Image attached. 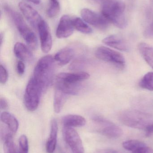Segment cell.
Wrapping results in <instances>:
<instances>
[{
	"label": "cell",
	"mask_w": 153,
	"mask_h": 153,
	"mask_svg": "<svg viewBox=\"0 0 153 153\" xmlns=\"http://www.w3.org/2000/svg\"><path fill=\"white\" fill-rule=\"evenodd\" d=\"M4 9L12 19L18 31L28 45L31 49H36L38 45L37 36L31 29L26 24L20 14L10 8L8 5L4 6Z\"/></svg>",
	"instance_id": "4"
},
{
	"label": "cell",
	"mask_w": 153,
	"mask_h": 153,
	"mask_svg": "<svg viewBox=\"0 0 153 153\" xmlns=\"http://www.w3.org/2000/svg\"><path fill=\"white\" fill-rule=\"evenodd\" d=\"M139 85L143 89L153 91V72H149L145 74L139 82Z\"/></svg>",
	"instance_id": "23"
},
{
	"label": "cell",
	"mask_w": 153,
	"mask_h": 153,
	"mask_svg": "<svg viewBox=\"0 0 153 153\" xmlns=\"http://www.w3.org/2000/svg\"><path fill=\"white\" fill-rule=\"evenodd\" d=\"M74 29L72 22V18L68 15H63L59 21L56 36L57 38H66L72 35Z\"/></svg>",
	"instance_id": "13"
},
{
	"label": "cell",
	"mask_w": 153,
	"mask_h": 153,
	"mask_svg": "<svg viewBox=\"0 0 153 153\" xmlns=\"http://www.w3.org/2000/svg\"><path fill=\"white\" fill-rule=\"evenodd\" d=\"M63 134L73 153H84L82 141L77 131L72 127L64 126Z\"/></svg>",
	"instance_id": "8"
},
{
	"label": "cell",
	"mask_w": 153,
	"mask_h": 153,
	"mask_svg": "<svg viewBox=\"0 0 153 153\" xmlns=\"http://www.w3.org/2000/svg\"><path fill=\"white\" fill-rule=\"evenodd\" d=\"M105 45L123 52H128L129 46L126 41L120 36L113 35L109 36L102 40Z\"/></svg>",
	"instance_id": "14"
},
{
	"label": "cell",
	"mask_w": 153,
	"mask_h": 153,
	"mask_svg": "<svg viewBox=\"0 0 153 153\" xmlns=\"http://www.w3.org/2000/svg\"><path fill=\"white\" fill-rule=\"evenodd\" d=\"M72 22L74 28L81 33L89 34L92 32V29L90 27L79 17L72 18Z\"/></svg>",
	"instance_id": "22"
},
{
	"label": "cell",
	"mask_w": 153,
	"mask_h": 153,
	"mask_svg": "<svg viewBox=\"0 0 153 153\" xmlns=\"http://www.w3.org/2000/svg\"><path fill=\"white\" fill-rule=\"evenodd\" d=\"M15 56L22 61L31 62L33 60V56L30 50L22 43L17 42L13 48Z\"/></svg>",
	"instance_id": "16"
},
{
	"label": "cell",
	"mask_w": 153,
	"mask_h": 153,
	"mask_svg": "<svg viewBox=\"0 0 153 153\" xmlns=\"http://www.w3.org/2000/svg\"><path fill=\"white\" fill-rule=\"evenodd\" d=\"M125 4L123 2L110 0L102 4V14L110 23L119 28L124 29L128 25L127 20L124 14Z\"/></svg>",
	"instance_id": "2"
},
{
	"label": "cell",
	"mask_w": 153,
	"mask_h": 153,
	"mask_svg": "<svg viewBox=\"0 0 153 153\" xmlns=\"http://www.w3.org/2000/svg\"><path fill=\"white\" fill-rule=\"evenodd\" d=\"M19 153H28V141L25 135H22L19 138Z\"/></svg>",
	"instance_id": "27"
},
{
	"label": "cell",
	"mask_w": 153,
	"mask_h": 153,
	"mask_svg": "<svg viewBox=\"0 0 153 153\" xmlns=\"http://www.w3.org/2000/svg\"><path fill=\"white\" fill-rule=\"evenodd\" d=\"M145 132V136L149 137L153 134V123L149 125L144 130Z\"/></svg>",
	"instance_id": "32"
},
{
	"label": "cell",
	"mask_w": 153,
	"mask_h": 153,
	"mask_svg": "<svg viewBox=\"0 0 153 153\" xmlns=\"http://www.w3.org/2000/svg\"><path fill=\"white\" fill-rule=\"evenodd\" d=\"M8 74L4 66L1 65L0 66V82L1 84H5L8 80Z\"/></svg>",
	"instance_id": "28"
},
{
	"label": "cell",
	"mask_w": 153,
	"mask_h": 153,
	"mask_svg": "<svg viewBox=\"0 0 153 153\" xmlns=\"http://www.w3.org/2000/svg\"><path fill=\"white\" fill-rule=\"evenodd\" d=\"M1 120L3 123L7 126L10 132L15 133L18 131L19 122L12 114L5 111L2 112L1 114Z\"/></svg>",
	"instance_id": "19"
},
{
	"label": "cell",
	"mask_w": 153,
	"mask_h": 153,
	"mask_svg": "<svg viewBox=\"0 0 153 153\" xmlns=\"http://www.w3.org/2000/svg\"><path fill=\"white\" fill-rule=\"evenodd\" d=\"M138 48L145 61L153 69V47L142 42L138 45Z\"/></svg>",
	"instance_id": "20"
},
{
	"label": "cell",
	"mask_w": 153,
	"mask_h": 153,
	"mask_svg": "<svg viewBox=\"0 0 153 153\" xmlns=\"http://www.w3.org/2000/svg\"><path fill=\"white\" fill-rule=\"evenodd\" d=\"M83 64V62L81 60H78V61H75L72 64L71 67L72 69H77V68H80L81 66Z\"/></svg>",
	"instance_id": "33"
},
{
	"label": "cell",
	"mask_w": 153,
	"mask_h": 153,
	"mask_svg": "<svg viewBox=\"0 0 153 153\" xmlns=\"http://www.w3.org/2000/svg\"><path fill=\"white\" fill-rule=\"evenodd\" d=\"M60 4L57 0H50V5L47 13L49 18L56 17L60 12Z\"/></svg>",
	"instance_id": "26"
},
{
	"label": "cell",
	"mask_w": 153,
	"mask_h": 153,
	"mask_svg": "<svg viewBox=\"0 0 153 153\" xmlns=\"http://www.w3.org/2000/svg\"><path fill=\"white\" fill-rule=\"evenodd\" d=\"M16 70L19 75H22L24 74L25 72V66L22 61H19L18 62L16 66Z\"/></svg>",
	"instance_id": "29"
},
{
	"label": "cell",
	"mask_w": 153,
	"mask_h": 153,
	"mask_svg": "<svg viewBox=\"0 0 153 153\" xmlns=\"http://www.w3.org/2000/svg\"><path fill=\"white\" fill-rule=\"evenodd\" d=\"M3 37V35H2V33H1V45L2 44Z\"/></svg>",
	"instance_id": "38"
},
{
	"label": "cell",
	"mask_w": 153,
	"mask_h": 153,
	"mask_svg": "<svg viewBox=\"0 0 153 153\" xmlns=\"http://www.w3.org/2000/svg\"><path fill=\"white\" fill-rule=\"evenodd\" d=\"M96 1L101 2L103 4L104 3L106 2L107 1H110V0H96Z\"/></svg>",
	"instance_id": "37"
},
{
	"label": "cell",
	"mask_w": 153,
	"mask_h": 153,
	"mask_svg": "<svg viewBox=\"0 0 153 153\" xmlns=\"http://www.w3.org/2000/svg\"><path fill=\"white\" fill-rule=\"evenodd\" d=\"M120 122L126 126L145 130L153 123L151 114L136 110H126L122 111L119 117Z\"/></svg>",
	"instance_id": "3"
},
{
	"label": "cell",
	"mask_w": 153,
	"mask_h": 153,
	"mask_svg": "<svg viewBox=\"0 0 153 153\" xmlns=\"http://www.w3.org/2000/svg\"><path fill=\"white\" fill-rule=\"evenodd\" d=\"M54 57L46 56L39 60L33 73V78L42 88L46 90L52 84L54 74Z\"/></svg>",
	"instance_id": "1"
},
{
	"label": "cell",
	"mask_w": 153,
	"mask_h": 153,
	"mask_svg": "<svg viewBox=\"0 0 153 153\" xmlns=\"http://www.w3.org/2000/svg\"><path fill=\"white\" fill-rule=\"evenodd\" d=\"M75 51L71 48H65L58 51L54 57L55 62L60 65H64L70 62L74 56Z\"/></svg>",
	"instance_id": "17"
},
{
	"label": "cell",
	"mask_w": 153,
	"mask_h": 153,
	"mask_svg": "<svg viewBox=\"0 0 153 153\" xmlns=\"http://www.w3.org/2000/svg\"><path fill=\"white\" fill-rule=\"evenodd\" d=\"M63 123L64 126L68 127H80L86 124L85 118L77 115H68L63 117Z\"/></svg>",
	"instance_id": "18"
},
{
	"label": "cell",
	"mask_w": 153,
	"mask_h": 153,
	"mask_svg": "<svg viewBox=\"0 0 153 153\" xmlns=\"http://www.w3.org/2000/svg\"><path fill=\"white\" fill-rule=\"evenodd\" d=\"M81 16L85 22L98 28L104 29L108 27L110 22L102 14H98L90 9H82Z\"/></svg>",
	"instance_id": "9"
},
{
	"label": "cell",
	"mask_w": 153,
	"mask_h": 153,
	"mask_svg": "<svg viewBox=\"0 0 153 153\" xmlns=\"http://www.w3.org/2000/svg\"><path fill=\"white\" fill-rule=\"evenodd\" d=\"M96 153H100L99 152H96Z\"/></svg>",
	"instance_id": "39"
},
{
	"label": "cell",
	"mask_w": 153,
	"mask_h": 153,
	"mask_svg": "<svg viewBox=\"0 0 153 153\" xmlns=\"http://www.w3.org/2000/svg\"><path fill=\"white\" fill-rule=\"evenodd\" d=\"M93 120L97 125L98 132L105 136L116 138L123 135V130L119 127L104 118L95 117Z\"/></svg>",
	"instance_id": "7"
},
{
	"label": "cell",
	"mask_w": 153,
	"mask_h": 153,
	"mask_svg": "<svg viewBox=\"0 0 153 153\" xmlns=\"http://www.w3.org/2000/svg\"><path fill=\"white\" fill-rule=\"evenodd\" d=\"M43 91L35 79L31 77L26 86L24 95V104L28 110L33 111L37 110Z\"/></svg>",
	"instance_id": "5"
},
{
	"label": "cell",
	"mask_w": 153,
	"mask_h": 153,
	"mask_svg": "<svg viewBox=\"0 0 153 153\" xmlns=\"http://www.w3.org/2000/svg\"><path fill=\"white\" fill-rule=\"evenodd\" d=\"M104 153H116L115 151L110 149H107L104 151Z\"/></svg>",
	"instance_id": "35"
},
{
	"label": "cell",
	"mask_w": 153,
	"mask_h": 153,
	"mask_svg": "<svg viewBox=\"0 0 153 153\" xmlns=\"http://www.w3.org/2000/svg\"><path fill=\"white\" fill-rule=\"evenodd\" d=\"M57 121L54 119L51 120L50 134L46 144V150L48 153H53L55 150L57 143Z\"/></svg>",
	"instance_id": "15"
},
{
	"label": "cell",
	"mask_w": 153,
	"mask_h": 153,
	"mask_svg": "<svg viewBox=\"0 0 153 153\" xmlns=\"http://www.w3.org/2000/svg\"><path fill=\"white\" fill-rule=\"evenodd\" d=\"M90 77L89 74L84 72L75 73H62L56 77V83L68 85H79L81 82L87 80Z\"/></svg>",
	"instance_id": "10"
},
{
	"label": "cell",
	"mask_w": 153,
	"mask_h": 153,
	"mask_svg": "<svg viewBox=\"0 0 153 153\" xmlns=\"http://www.w3.org/2000/svg\"><path fill=\"white\" fill-rule=\"evenodd\" d=\"M0 106L1 109H5L8 108V103L4 99L1 98L0 100Z\"/></svg>",
	"instance_id": "34"
},
{
	"label": "cell",
	"mask_w": 153,
	"mask_h": 153,
	"mask_svg": "<svg viewBox=\"0 0 153 153\" xmlns=\"http://www.w3.org/2000/svg\"><path fill=\"white\" fill-rule=\"evenodd\" d=\"M35 4H39L40 3V0H28Z\"/></svg>",
	"instance_id": "36"
},
{
	"label": "cell",
	"mask_w": 153,
	"mask_h": 153,
	"mask_svg": "<svg viewBox=\"0 0 153 153\" xmlns=\"http://www.w3.org/2000/svg\"><path fill=\"white\" fill-rule=\"evenodd\" d=\"M144 34L146 37L153 38V21L150 25L146 29Z\"/></svg>",
	"instance_id": "31"
},
{
	"label": "cell",
	"mask_w": 153,
	"mask_h": 153,
	"mask_svg": "<svg viewBox=\"0 0 153 153\" xmlns=\"http://www.w3.org/2000/svg\"><path fill=\"white\" fill-rule=\"evenodd\" d=\"M132 153H153V150L151 147L146 145L132 152Z\"/></svg>",
	"instance_id": "30"
},
{
	"label": "cell",
	"mask_w": 153,
	"mask_h": 153,
	"mask_svg": "<svg viewBox=\"0 0 153 153\" xmlns=\"http://www.w3.org/2000/svg\"><path fill=\"white\" fill-rule=\"evenodd\" d=\"M67 95L65 93L56 88L54 100V108L56 113H59L62 111L65 102Z\"/></svg>",
	"instance_id": "21"
},
{
	"label": "cell",
	"mask_w": 153,
	"mask_h": 153,
	"mask_svg": "<svg viewBox=\"0 0 153 153\" xmlns=\"http://www.w3.org/2000/svg\"><path fill=\"white\" fill-rule=\"evenodd\" d=\"M123 147L126 150L133 152L141 147L146 146L144 143L137 140H129L123 142Z\"/></svg>",
	"instance_id": "25"
},
{
	"label": "cell",
	"mask_w": 153,
	"mask_h": 153,
	"mask_svg": "<svg viewBox=\"0 0 153 153\" xmlns=\"http://www.w3.org/2000/svg\"><path fill=\"white\" fill-rule=\"evenodd\" d=\"M95 54L98 59L119 69H124L125 66V57L120 53L111 48L102 46L99 47L96 49Z\"/></svg>",
	"instance_id": "6"
},
{
	"label": "cell",
	"mask_w": 153,
	"mask_h": 153,
	"mask_svg": "<svg viewBox=\"0 0 153 153\" xmlns=\"http://www.w3.org/2000/svg\"><path fill=\"white\" fill-rule=\"evenodd\" d=\"M19 8L23 16L31 25L37 30L39 25L43 20L40 14L31 5L23 2L19 3Z\"/></svg>",
	"instance_id": "12"
},
{
	"label": "cell",
	"mask_w": 153,
	"mask_h": 153,
	"mask_svg": "<svg viewBox=\"0 0 153 153\" xmlns=\"http://www.w3.org/2000/svg\"><path fill=\"white\" fill-rule=\"evenodd\" d=\"M3 146L4 153H18L10 133L6 134L4 137Z\"/></svg>",
	"instance_id": "24"
},
{
	"label": "cell",
	"mask_w": 153,
	"mask_h": 153,
	"mask_svg": "<svg viewBox=\"0 0 153 153\" xmlns=\"http://www.w3.org/2000/svg\"><path fill=\"white\" fill-rule=\"evenodd\" d=\"M37 30L40 38L41 50L43 53H46L51 50L53 45L52 35L49 26L43 20L39 25Z\"/></svg>",
	"instance_id": "11"
}]
</instances>
